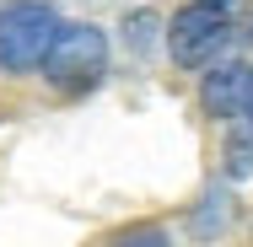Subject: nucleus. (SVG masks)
I'll return each instance as SVG.
<instances>
[{"instance_id":"obj_2","label":"nucleus","mask_w":253,"mask_h":247,"mask_svg":"<svg viewBox=\"0 0 253 247\" xmlns=\"http://www.w3.org/2000/svg\"><path fill=\"white\" fill-rule=\"evenodd\" d=\"M232 33H237L232 5H221V0H189V5L172 11L162 43H167V54H172V65H183V70H205V65L221 59V49L232 43Z\"/></svg>"},{"instance_id":"obj_4","label":"nucleus","mask_w":253,"mask_h":247,"mask_svg":"<svg viewBox=\"0 0 253 247\" xmlns=\"http://www.w3.org/2000/svg\"><path fill=\"white\" fill-rule=\"evenodd\" d=\"M243 75H248V65H205L200 102H205L210 118H237V107H243Z\"/></svg>"},{"instance_id":"obj_8","label":"nucleus","mask_w":253,"mask_h":247,"mask_svg":"<svg viewBox=\"0 0 253 247\" xmlns=\"http://www.w3.org/2000/svg\"><path fill=\"white\" fill-rule=\"evenodd\" d=\"M237 118H248V129H253V65L243 75V107H237Z\"/></svg>"},{"instance_id":"obj_6","label":"nucleus","mask_w":253,"mask_h":247,"mask_svg":"<svg viewBox=\"0 0 253 247\" xmlns=\"http://www.w3.org/2000/svg\"><path fill=\"white\" fill-rule=\"evenodd\" d=\"M226 172L232 177H248L253 172V129H232L226 135Z\"/></svg>"},{"instance_id":"obj_7","label":"nucleus","mask_w":253,"mask_h":247,"mask_svg":"<svg viewBox=\"0 0 253 247\" xmlns=\"http://www.w3.org/2000/svg\"><path fill=\"white\" fill-rule=\"evenodd\" d=\"M113 247H167V231H162V226H135V231H124Z\"/></svg>"},{"instance_id":"obj_3","label":"nucleus","mask_w":253,"mask_h":247,"mask_svg":"<svg viewBox=\"0 0 253 247\" xmlns=\"http://www.w3.org/2000/svg\"><path fill=\"white\" fill-rule=\"evenodd\" d=\"M59 33L54 0H5L0 5V70L5 75H33Z\"/></svg>"},{"instance_id":"obj_5","label":"nucleus","mask_w":253,"mask_h":247,"mask_svg":"<svg viewBox=\"0 0 253 247\" xmlns=\"http://www.w3.org/2000/svg\"><path fill=\"white\" fill-rule=\"evenodd\" d=\"M232 226V194L226 188H210V194L200 199V210H194V220H189V231L200 237V242H210V237H221Z\"/></svg>"},{"instance_id":"obj_1","label":"nucleus","mask_w":253,"mask_h":247,"mask_svg":"<svg viewBox=\"0 0 253 247\" xmlns=\"http://www.w3.org/2000/svg\"><path fill=\"white\" fill-rule=\"evenodd\" d=\"M43 81L65 97H81L92 92L102 75H108V33L92 27V22H59L49 54H43Z\"/></svg>"}]
</instances>
